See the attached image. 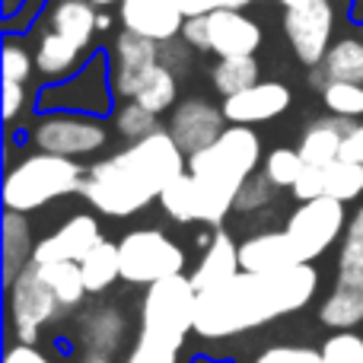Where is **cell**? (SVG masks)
<instances>
[{
  "mask_svg": "<svg viewBox=\"0 0 363 363\" xmlns=\"http://www.w3.org/2000/svg\"><path fill=\"white\" fill-rule=\"evenodd\" d=\"M315 290L319 271L313 264H294L284 271H239L230 281L198 294L194 332L213 341L268 325L303 309Z\"/></svg>",
  "mask_w": 363,
  "mask_h": 363,
  "instance_id": "1",
  "label": "cell"
},
{
  "mask_svg": "<svg viewBox=\"0 0 363 363\" xmlns=\"http://www.w3.org/2000/svg\"><path fill=\"white\" fill-rule=\"evenodd\" d=\"M188 169L182 147L169 131H153L150 138L134 140L128 150L96 163L83 182V198L106 217H134L147 204L160 201L172 179Z\"/></svg>",
  "mask_w": 363,
  "mask_h": 363,
  "instance_id": "2",
  "label": "cell"
},
{
  "mask_svg": "<svg viewBox=\"0 0 363 363\" xmlns=\"http://www.w3.org/2000/svg\"><path fill=\"white\" fill-rule=\"evenodd\" d=\"M258 160H262V140L245 125H230L211 147L188 157V172L198 185L201 223H223L242 185L255 176Z\"/></svg>",
  "mask_w": 363,
  "mask_h": 363,
  "instance_id": "3",
  "label": "cell"
},
{
  "mask_svg": "<svg viewBox=\"0 0 363 363\" xmlns=\"http://www.w3.org/2000/svg\"><path fill=\"white\" fill-rule=\"evenodd\" d=\"M83 182H86V176L70 157L42 150L10 169V176L4 182V204L6 211L29 213L55 198L83 191Z\"/></svg>",
  "mask_w": 363,
  "mask_h": 363,
  "instance_id": "4",
  "label": "cell"
},
{
  "mask_svg": "<svg viewBox=\"0 0 363 363\" xmlns=\"http://www.w3.org/2000/svg\"><path fill=\"white\" fill-rule=\"evenodd\" d=\"M319 315L325 325L341 332L363 322V211L354 213V220L347 223L338 258V281L332 296L322 303Z\"/></svg>",
  "mask_w": 363,
  "mask_h": 363,
  "instance_id": "5",
  "label": "cell"
},
{
  "mask_svg": "<svg viewBox=\"0 0 363 363\" xmlns=\"http://www.w3.org/2000/svg\"><path fill=\"white\" fill-rule=\"evenodd\" d=\"M121 277L128 284H160L185 268V252L163 230H134L118 242Z\"/></svg>",
  "mask_w": 363,
  "mask_h": 363,
  "instance_id": "6",
  "label": "cell"
},
{
  "mask_svg": "<svg viewBox=\"0 0 363 363\" xmlns=\"http://www.w3.org/2000/svg\"><path fill=\"white\" fill-rule=\"evenodd\" d=\"M57 313H64V306L51 290L48 277L42 274V264L29 262L10 284V319L19 345H32L42 325L55 319Z\"/></svg>",
  "mask_w": 363,
  "mask_h": 363,
  "instance_id": "7",
  "label": "cell"
},
{
  "mask_svg": "<svg viewBox=\"0 0 363 363\" xmlns=\"http://www.w3.org/2000/svg\"><path fill=\"white\" fill-rule=\"evenodd\" d=\"M341 230H345V201L335 198L303 201L284 226L300 264L315 262L322 252H328V245L341 236Z\"/></svg>",
  "mask_w": 363,
  "mask_h": 363,
  "instance_id": "8",
  "label": "cell"
},
{
  "mask_svg": "<svg viewBox=\"0 0 363 363\" xmlns=\"http://www.w3.org/2000/svg\"><path fill=\"white\" fill-rule=\"evenodd\" d=\"M35 144L45 153H57V157H89V153L102 150L108 140L106 125L96 121L93 115L80 112H61V115H45L35 125Z\"/></svg>",
  "mask_w": 363,
  "mask_h": 363,
  "instance_id": "9",
  "label": "cell"
},
{
  "mask_svg": "<svg viewBox=\"0 0 363 363\" xmlns=\"http://www.w3.org/2000/svg\"><path fill=\"white\" fill-rule=\"evenodd\" d=\"M332 29H335L332 0H306V4L290 6L284 13V32L290 38V48L306 67H319L322 57L328 55Z\"/></svg>",
  "mask_w": 363,
  "mask_h": 363,
  "instance_id": "10",
  "label": "cell"
},
{
  "mask_svg": "<svg viewBox=\"0 0 363 363\" xmlns=\"http://www.w3.org/2000/svg\"><path fill=\"white\" fill-rule=\"evenodd\" d=\"M160 64V42L140 35V32L121 29L112 48V74H108V86L118 99H134L150 74V67Z\"/></svg>",
  "mask_w": 363,
  "mask_h": 363,
  "instance_id": "11",
  "label": "cell"
},
{
  "mask_svg": "<svg viewBox=\"0 0 363 363\" xmlns=\"http://www.w3.org/2000/svg\"><path fill=\"white\" fill-rule=\"evenodd\" d=\"M223 131H226L223 108L211 106L207 99H185L172 108L169 134H172V140L182 147L185 157H191V153L211 147Z\"/></svg>",
  "mask_w": 363,
  "mask_h": 363,
  "instance_id": "12",
  "label": "cell"
},
{
  "mask_svg": "<svg viewBox=\"0 0 363 363\" xmlns=\"http://www.w3.org/2000/svg\"><path fill=\"white\" fill-rule=\"evenodd\" d=\"M102 242L99 220L93 213H77L64 226H57L51 236H45L32 252L35 264H51V262H77L80 264L96 245Z\"/></svg>",
  "mask_w": 363,
  "mask_h": 363,
  "instance_id": "13",
  "label": "cell"
},
{
  "mask_svg": "<svg viewBox=\"0 0 363 363\" xmlns=\"http://www.w3.org/2000/svg\"><path fill=\"white\" fill-rule=\"evenodd\" d=\"M223 115L230 125H262L290 108V89L274 80H258L255 86L223 99Z\"/></svg>",
  "mask_w": 363,
  "mask_h": 363,
  "instance_id": "14",
  "label": "cell"
},
{
  "mask_svg": "<svg viewBox=\"0 0 363 363\" xmlns=\"http://www.w3.org/2000/svg\"><path fill=\"white\" fill-rule=\"evenodd\" d=\"M207 35H211V51L217 57H242L258 51L262 26L245 16L242 10L220 6V10L207 13Z\"/></svg>",
  "mask_w": 363,
  "mask_h": 363,
  "instance_id": "15",
  "label": "cell"
},
{
  "mask_svg": "<svg viewBox=\"0 0 363 363\" xmlns=\"http://www.w3.org/2000/svg\"><path fill=\"white\" fill-rule=\"evenodd\" d=\"M185 19L188 16L182 13L179 0H121L125 29L140 32L153 42H169V38L182 35Z\"/></svg>",
  "mask_w": 363,
  "mask_h": 363,
  "instance_id": "16",
  "label": "cell"
},
{
  "mask_svg": "<svg viewBox=\"0 0 363 363\" xmlns=\"http://www.w3.org/2000/svg\"><path fill=\"white\" fill-rule=\"evenodd\" d=\"M354 118H341V115H325V118H315L306 125L300 138V157L306 160L309 166H328L341 157V147H345V138L354 131Z\"/></svg>",
  "mask_w": 363,
  "mask_h": 363,
  "instance_id": "17",
  "label": "cell"
},
{
  "mask_svg": "<svg viewBox=\"0 0 363 363\" xmlns=\"http://www.w3.org/2000/svg\"><path fill=\"white\" fill-rule=\"evenodd\" d=\"M239 264L242 271H284L294 268L296 252L290 245L287 233H262V236H252L239 245Z\"/></svg>",
  "mask_w": 363,
  "mask_h": 363,
  "instance_id": "18",
  "label": "cell"
},
{
  "mask_svg": "<svg viewBox=\"0 0 363 363\" xmlns=\"http://www.w3.org/2000/svg\"><path fill=\"white\" fill-rule=\"evenodd\" d=\"M83 354H96V357H115L121 338H125V315L115 306H96L86 313L80 328Z\"/></svg>",
  "mask_w": 363,
  "mask_h": 363,
  "instance_id": "19",
  "label": "cell"
},
{
  "mask_svg": "<svg viewBox=\"0 0 363 363\" xmlns=\"http://www.w3.org/2000/svg\"><path fill=\"white\" fill-rule=\"evenodd\" d=\"M239 271H242V264H239V245H233L230 236L217 233V236L211 239V245L204 249V258H201L198 268H194L191 287L198 290V294H204V290L230 281V277L239 274Z\"/></svg>",
  "mask_w": 363,
  "mask_h": 363,
  "instance_id": "20",
  "label": "cell"
},
{
  "mask_svg": "<svg viewBox=\"0 0 363 363\" xmlns=\"http://www.w3.org/2000/svg\"><path fill=\"white\" fill-rule=\"evenodd\" d=\"M313 80L319 86H325V83H363V38H338L315 67Z\"/></svg>",
  "mask_w": 363,
  "mask_h": 363,
  "instance_id": "21",
  "label": "cell"
},
{
  "mask_svg": "<svg viewBox=\"0 0 363 363\" xmlns=\"http://www.w3.org/2000/svg\"><path fill=\"white\" fill-rule=\"evenodd\" d=\"M83 45H77L74 38L61 35V32H45L38 38V48H35V67L42 70L45 77L57 80V77H67L70 70L80 64V55H83Z\"/></svg>",
  "mask_w": 363,
  "mask_h": 363,
  "instance_id": "22",
  "label": "cell"
},
{
  "mask_svg": "<svg viewBox=\"0 0 363 363\" xmlns=\"http://www.w3.org/2000/svg\"><path fill=\"white\" fill-rule=\"evenodd\" d=\"M51 29L74 38L83 48H89V38L99 29V13L93 10L89 0H61L51 13Z\"/></svg>",
  "mask_w": 363,
  "mask_h": 363,
  "instance_id": "23",
  "label": "cell"
},
{
  "mask_svg": "<svg viewBox=\"0 0 363 363\" xmlns=\"http://www.w3.org/2000/svg\"><path fill=\"white\" fill-rule=\"evenodd\" d=\"M32 245H29V223L19 211H6L4 217V274L6 284H13V277L32 262Z\"/></svg>",
  "mask_w": 363,
  "mask_h": 363,
  "instance_id": "24",
  "label": "cell"
},
{
  "mask_svg": "<svg viewBox=\"0 0 363 363\" xmlns=\"http://www.w3.org/2000/svg\"><path fill=\"white\" fill-rule=\"evenodd\" d=\"M80 271H83V281H86L89 294H102V290H108L121 277V252H118V245L102 239V242L80 262Z\"/></svg>",
  "mask_w": 363,
  "mask_h": 363,
  "instance_id": "25",
  "label": "cell"
},
{
  "mask_svg": "<svg viewBox=\"0 0 363 363\" xmlns=\"http://www.w3.org/2000/svg\"><path fill=\"white\" fill-rule=\"evenodd\" d=\"M258 61L255 55H242V57H220L217 67L211 70V80H213V89H217L220 96H236L242 93V89L255 86L258 83Z\"/></svg>",
  "mask_w": 363,
  "mask_h": 363,
  "instance_id": "26",
  "label": "cell"
},
{
  "mask_svg": "<svg viewBox=\"0 0 363 363\" xmlns=\"http://www.w3.org/2000/svg\"><path fill=\"white\" fill-rule=\"evenodd\" d=\"M42 274L48 277L51 290L57 294L64 309H74L83 303V296L89 294L86 290V281H83V271L77 262H51V264H42Z\"/></svg>",
  "mask_w": 363,
  "mask_h": 363,
  "instance_id": "27",
  "label": "cell"
},
{
  "mask_svg": "<svg viewBox=\"0 0 363 363\" xmlns=\"http://www.w3.org/2000/svg\"><path fill=\"white\" fill-rule=\"evenodd\" d=\"M160 204H163V211L169 213L176 223H191V220H198V185H194V176L191 172H182L179 179H172L169 185H166V191L160 194Z\"/></svg>",
  "mask_w": 363,
  "mask_h": 363,
  "instance_id": "28",
  "label": "cell"
},
{
  "mask_svg": "<svg viewBox=\"0 0 363 363\" xmlns=\"http://www.w3.org/2000/svg\"><path fill=\"white\" fill-rule=\"evenodd\" d=\"M134 102H140L144 108H150V112H157V115L172 108V102H176V74L160 61L157 67H150V74L144 77Z\"/></svg>",
  "mask_w": 363,
  "mask_h": 363,
  "instance_id": "29",
  "label": "cell"
},
{
  "mask_svg": "<svg viewBox=\"0 0 363 363\" xmlns=\"http://www.w3.org/2000/svg\"><path fill=\"white\" fill-rule=\"evenodd\" d=\"M360 191H363V166L347 163L341 157L325 166V198L354 201Z\"/></svg>",
  "mask_w": 363,
  "mask_h": 363,
  "instance_id": "30",
  "label": "cell"
},
{
  "mask_svg": "<svg viewBox=\"0 0 363 363\" xmlns=\"http://www.w3.org/2000/svg\"><path fill=\"white\" fill-rule=\"evenodd\" d=\"M115 128H118L121 138L144 140V138H150L153 131H160V121H157V112L144 108L134 99H125L118 106V112H115Z\"/></svg>",
  "mask_w": 363,
  "mask_h": 363,
  "instance_id": "31",
  "label": "cell"
},
{
  "mask_svg": "<svg viewBox=\"0 0 363 363\" xmlns=\"http://www.w3.org/2000/svg\"><path fill=\"white\" fill-rule=\"evenodd\" d=\"M322 102L332 115L341 118H360L363 115V83H325Z\"/></svg>",
  "mask_w": 363,
  "mask_h": 363,
  "instance_id": "32",
  "label": "cell"
},
{
  "mask_svg": "<svg viewBox=\"0 0 363 363\" xmlns=\"http://www.w3.org/2000/svg\"><path fill=\"white\" fill-rule=\"evenodd\" d=\"M303 169H306V160L300 157V150H287V147L271 150L268 160H264V176L277 188H294Z\"/></svg>",
  "mask_w": 363,
  "mask_h": 363,
  "instance_id": "33",
  "label": "cell"
},
{
  "mask_svg": "<svg viewBox=\"0 0 363 363\" xmlns=\"http://www.w3.org/2000/svg\"><path fill=\"white\" fill-rule=\"evenodd\" d=\"M322 363H363V338L338 332L322 345Z\"/></svg>",
  "mask_w": 363,
  "mask_h": 363,
  "instance_id": "34",
  "label": "cell"
},
{
  "mask_svg": "<svg viewBox=\"0 0 363 363\" xmlns=\"http://www.w3.org/2000/svg\"><path fill=\"white\" fill-rule=\"evenodd\" d=\"M274 182H271L268 176H252L249 182L242 185V191H239V198H236V204H233V211H242V213H249V211H255V207H264L271 198H274Z\"/></svg>",
  "mask_w": 363,
  "mask_h": 363,
  "instance_id": "35",
  "label": "cell"
},
{
  "mask_svg": "<svg viewBox=\"0 0 363 363\" xmlns=\"http://www.w3.org/2000/svg\"><path fill=\"white\" fill-rule=\"evenodd\" d=\"M32 55L26 48H19L16 42H6L4 48V80H13V83H26L32 77Z\"/></svg>",
  "mask_w": 363,
  "mask_h": 363,
  "instance_id": "36",
  "label": "cell"
},
{
  "mask_svg": "<svg viewBox=\"0 0 363 363\" xmlns=\"http://www.w3.org/2000/svg\"><path fill=\"white\" fill-rule=\"evenodd\" d=\"M255 363H322V351L284 345V347H268V351H262L255 357Z\"/></svg>",
  "mask_w": 363,
  "mask_h": 363,
  "instance_id": "37",
  "label": "cell"
},
{
  "mask_svg": "<svg viewBox=\"0 0 363 363\" xmlns=\"http://www.w3.org/2000/svg\"><path fill=\"white\" fill-rule=\"evenodd\" d=\"M294 194L296 201H315V198H325V166H309L300 172V179H296L294 185Z\"/></svg>",
  "mask_w": 363,
  "mask_h": 363,
  "instance_id": "38",
  "label": "cell"
},
{
  "mask_svg": "<svg viewBox=\"0 0 363 363\" xmlns=\"http://www.w3.org/2000/svg\"><path fill=\"white\" fill-rule=\"evenodd\" d=\"M160 61L172 70V74H182V70L191 64V45L182 38V45H176V38L169 42H160Z\"/></svg>",
  "mask_w": 363,
  "mask_h": 363,
  "instance_id": "39",
  "label": "cell"
},
{
  "mask_svg": "<svg viewBox=\"0 0 363 363\" xmlns=\"http://www.w3.org/2000/svg\"><path fill=\"white\" fill-rule=\"evenodd\" d=\"M182 38L198 51H211V35H207V13L204 16H188L182 26Z\"/></svg>",
  "mask_w": 363,
  "mask_h": 363,
  "instance_id": "40",
  "label": "cell"
},
{
  "mask_svg": "<svg viewBox=\"0 0 363 363\" xmlns=\"http://www.w3.org/2000/svg\"><path fill=\"white\" fill-rule=\"evenodd\" d=\"M26 102V89L23 83H13V80H4V118H16V112L23 108Z\"/></svg>",
  "mask_w": 363,
  "mask_h": 363,
  "instance_id": "41",
  "label": "cell"
},
{
  "mask_svg": "<svg viewBox=\"0 0 363 363\" xmlns=\"http://www.w3.org/2000/svg\"><path fill=\"white\" fill-rule=\"evenodd\" d=\"M341 160L363 166V125H357V128H354V131L345 138V147H341Z\"/></svg>",
  "mask_w": 363,
  "mask_h": 363,
  "instance_id": "42",
  "label": "cell"
},
{
  "mask_svg": "<svg viewBox=\"0 0 363 363\" xmlns=\"http://www.w3.org/2000/svg\"><path fill=\"white\" fill-rule=\"evenodd\" d=\"M6 363H51L45 354H38L32 345H13L6 351Z\"/></svg>",
  "mask_w": 363,
  "mask_h": 363,
  "instance_id": "43",
  "label": "cell"
},
{
  "mask_svg": "<svg viewBox=\"0 0 363 363\" xmlns=\"http://www.w3.org/2000/svg\"><path fill=\"white\" fill-rule=\"evenodd\" d=\"M182 13L185 16H204V13H213L220 6H226V0H179Z\"/></svg>",
  "mask_w": 363,
  "mask_h": 363,
  "instance_id": "44",
  "label": "cell"
},
{
  "mask_svg": "<svg viewBox=\"0 0 363 363\" xmlns=\"http://www.w3.org/2000/svg\"><path fill=\"white\" fill-rule=\"evenodd\" d=\"M77 363H112L108 357H96V354H80V360Z\"/></svg>",
  "mask_w": 363,
  "mask_h": 363,
  "instance_id": "45",
  "label": "cell"
},
{
  "mask_svg": "<svg viewBox=\"0 0 363 363\" xmlns=\"http://www.w3.org/2000/svg\"><path fill=\"white\" fill-rule=\"evenodd\" d=\"M108 26H112V19H108V16H106V13H99V29H102V32H106V29H108Z\"/></svg>",
  "mask_w": 363,
  "mask_h": 363,
  "instance_id": "46",
  "label": "cell"
},
{
  "mask_svg": "<svg viewBox=\"0 0 363 363\" xmlns=\"http://www.w3.org/2000/svg\"><path fill=\"white\" fill-rule=\"evenodd\" d=\"M284 4V10H290V6H300V4H306V0H281Z\"/></svg>",
  "mask_w": 363,
  "mask_h": 363,
  "instance_id": "47",
  "label": "cell"
},
{
  "mask_svg": "<svg viewBox=\"0 0 363 363\" xmlns=\"http://www.w3.org/2000/svg\"><path fill=\"white\" fill-rule=\"evenodd\" d=\"M93 6H108V4H121V0H89Z\"/></svg>",
  "mask_w": 363,
  "mask_h": 363,
  "instance_id": "48",
  "label": "cell"
}]
</instances>
